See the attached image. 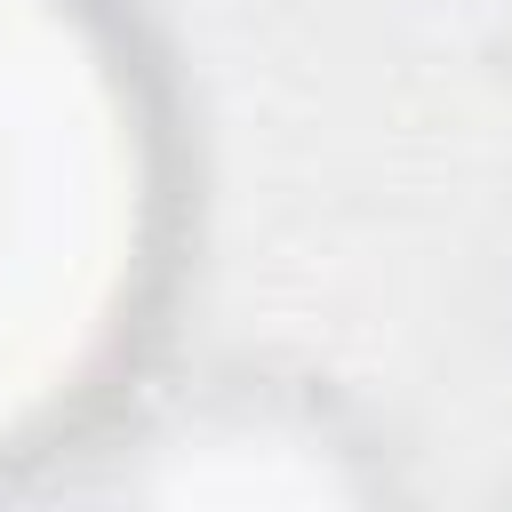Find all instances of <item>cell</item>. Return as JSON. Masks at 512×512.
I'll use <instances>...</instances> for the list:
<instances>
[{
  "instance_id": "6da1fadb",
  "label": "cell",
  "mask_w": 512,
  "mask_h": 512,
  "mask_svg": "<svg viewBox=\"0 0 512 512\" xmlns=\"http://www.w3.org/2000/svg\"><path fill=\"white\" fill-rule=\"evenodd\" d=\"M80 488L136 504H360L376 496V464L328 408L272 384H216L152 408Z\"/></svg>"
}]
</instances>
